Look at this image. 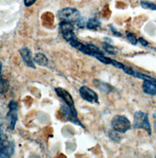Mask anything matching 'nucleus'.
I'll return each instance as SVG.
<instances>
[{"label": "nucleus", "mask_w": 156, "mask_h": 158, "mask_svg": "<svg viewBox=\"0 0 156 158\" xmlns=\"http://www.w3.org/2000/svg\"><path fill=\"white\" fill-rule=\"evenodd\" d=\"M70 45L81 53L95 58L99 56L104 54L103 52L96 46L90 44H83L79 41L78 39L70 42Z\"/></svg>", "instance_id": "nucleus-1"}, {"label": "nucleus", "mask_w": 156, "mask_h": 158, "mask_svg": "<svg viewBox=\"0 0 156 158\" xmlns=\"http://www.w3.org/2000/svg\"><path fill=\"white\" fill-rule=\"evenodd\" d=\"M60 22H66L71 23H78L81 21L80 12L76 9L66 7L60 10L57 14Z\"/></svg>", "instance_id": "nucleus-2"}, {"label": "nucleus", "mask_w": 156, "mask_h": 158, "mask_svg": "<svg viewBox=\"0 0 156 158\" xmlns=\"http://www.w3.org/2000/svg\"><path fill=\"white\" fill-rule=\"evenodd\" d=\"M133 127L135 129H143L146 131L149 135H151V128L148 114L137 111L133 115Z\"/></svg>", "instance_id": "nucleus-3"}, {"label": "nucleus", "mask_w": 156, "mask_h": 158, "mask_svg": "<svg viewBox=\"0 0 156 158\" xmlns=\"http://www.w3.org/2000/svg\"><path fill=\"white\" fill-rule=\"evenodd\" d=\"M9 111L6 114V120L7 123V129L11 131L15 130L18 120V103L12 100L8 104Z\"/></svg>", "instance_id": "nucleus-4"}, {"label": "nucleus", "mask_w": 156, "mask_h": 158, "mask_svg": "<svg viewBox=\"0 0 156 158\" xmlns=\"http://www.w3.org/2000/svg\"><path fill=\"white\" fill-rule=\"evenodd\" d=\"M111 125L113 130L121 134H125L131 127L129 120L125 115H115L112 120Z\"/></svg>", "instance_id": "nucleus-5"}, {"label": "nucleus", "mask_w": 156, "mask_h": 158, "mask_svg": "<svg viewBox=\"0 0 156 158\" xmlns=\"http://www.w3.org/2000/svg\"><path fill=\"white\" fill-rule=\"evenodd\" d=\"M54 91L57 97L61 98V100L65 102L66 105L70 109L73 114L75 115L78 116V111L76 109L75 102L72 95L67 90L60 87L54 88Z\"/></svg>", "instance_id": "nucleus-6"}, {"label": "nucleus", "mask_w": 156, "mask_h": 158, "mask_svg": "<svg viewBox=\"0 0 156 158\" xmlns=\"http://www.w3.org/2000/svg\"><path fill=\"white\" fill-rule=\"evenodd\" d=\"M59 29L62 36L67 42L70 43L72 40L77 39L75 32V27L73 23L66 22H60Z\"/></svg>", "instance_id": "nucleus-7"}, {"label": "nucleus", "mask_w": 156, "mask_h": 158, "mask_svg": "<svg viewBox=\"0 0 156 158\" xmlns=\"http://www.w3.org/2000/svg\"><path fill=\"white\" fill-rule=\"evenodd\" d=\"M79 92L80 96L85 101L90 103H98V95L90 87L83 85L80 87Z\"/></svg>", "instance_id": "nucleus-8"}, {"label": "nucleus", "mask_w": 156, "mask_h": 158, "mask_svg": "<svg viewBox=\"0 0 156 158\" xmlns=\"http://www.w3.org/2000/svg\"><path fill=\"white\" fill-rule=\"evenodd\" d=\"M60 112L63 115V117L65 118V119L67 121H69L72 122V123L79 126L84 129H85V127L84 125L82 123V122L79 120L78 118V116L75 115L70 109L67 106L62 105L60 107Z\"/></svg>", "instance_id": "nucleus-9"}, {"label": "nucleus", "mask_w": 156, "mask_h": 158, "mask_svg": "<svg viewBox=\"0 0 156 158\" xmlns=\"http://www.w3.org/2000/svg\"><path fill=\"white\" fill-rule=\"evenodd\" d=\"M15 153V144L12 142L7 143L0 142V158H10Z\"/></svg>", "instance_id": "nucleus-10"}, {"label": "nucleus", "mask_w": 156, "mask_h": 158, "mask_svg": "<svg viewBox=\"0 0 156 158\" xmlns=\"http://www.w3.org/2000/svg\"><path fill=\"white\" fill-rule=\"evenodd\" d=\"M19 53L27 67L33 69H36L34 60L32 59L31 51L29 49H28L27 47H22L19 50Z\"/></svg>", "instance_id": "nucleus-11"}, {"label": "nucleus", "mask_w": 156, "mask_h": 158, "mask_svg": "<svg viewBox=\"0 0 156 158\" xmlns=\"http://www.w3.org/2000/svg\"><path fill=\"white\" fill-rule=\"evenodd\" d=\"M142 89L144 93L151 96L156 95V84L154 82L145 80L142 84Z\"/></svg>", "instance_id": "nucleus-12"}, {"label": "nucleus", "mask_w": 156, "mask_h": 158, "mask_svg": "<svg viewBox=\"0 0 156 158\" xmlns=\"http://www.w3.org/2000/svg\"><path fill=\"white\" fill-rule=\"evenodd\" d=\"M93 83L95 85L100 89L101 91L105 92V93H108V92H111L113 90V87L110 85L109 84H107L105 82L101 81L99 79H95L93 81Z\"/></svg>", "instance_id": "nucleus-13"}, {"label": "nucleus", "mask_w": 156, "mask_h": 158, "mask_svg": "<svg viewBox=\"0 0 156 158\" xmlns=\"http://www.w3.org/2000/svg\"><path fill=\"white\" fill-rule=\"evenodd\" d=\"M33 60L35 64L41 67H47L49 64L48 59L43 53H39L35 54Z\"/></svg>", "instance_id": "nucleus-14"}, {"label": "nucleus", "mask_w": 156, "mask_h": 158, "mask_svg": "<svg viewBox=\"0 0 156 158\" xmlns=\"http://www.w3.org/2000/svg\"><path fill=\"white\" fill-rule=\"evenodd\" d=\"M10 88V84L7 79L0 77V96L6 94Z\"/></svg>", "instance_id": "nucleus-15"}, {"label": "nucleus", "mask_w": 156, "mask_h": 158, "mask_svg": "<svg viewBox=\"0 0 156 158\" xmlns=\"http://www.w3.org/2000/svg\"><path fill=\"white\" fill-rule=\"evenodd\" d=\"M101 22L96 18H92L90 19L87 22L86 27L88 29L94 30L99 28L101 27Z\"/></svg>", "instance_id": "nucleus-16"}, {"label": "nucleus", "mask_w": 156, "mask_h": 158, "mask_svg": "<svg viewBox=\"0 0 156 158\" xmlns=\"http://www.w3.org/2000/svg\"><path fill=\"white\" fill-rule=\"evenodd\" d=\"M140 5L144 9H150L152 10L156 11V4L153 2H151L150 1H140Z\"/></svg>", "instance_id": "nucleus-17"}, {"label": "nucleus", "mask_w": 156, "mask_h": 158, "mask_svg": "<svg viewBox=\"0 0 156 158\" xmlns=\"http://www.w3.org/2000/svg\"><path fill=\"white\" fill-rule=\"evenodd\" d=\"M133 77H134L135 78H139L140 79H143V80H149V81H153V82H156V79L154 78L153 77H150L148 75H145V74H143V73H138V72H135L133 73L132 75Z\"/></svg>", "instance_id": "nucleus-18"}, {"label": "nucleus", "mask_w": 156, "mask_h": 158, "mask_svg": "<svg viewBox=\"0 0 156 158\" xmlns=\"http://www.w3.org/2000/svg\"><path fill=\"white\" fill-rule=\"evenodd\" d=\"M103 47L106 53L113 56H115L116 54L115 48L109 42H104L103 44Z\"/></svg>", "instance_id": "nucleus-19"}, {"label": "nucleus", "mask_w": 156, "mask_h": 158, "mask_svg": "<svg viewBox=\"0 0 156 158\" xmlns=\"http://www.w3.org/2000/svg\"><path fill=\"white\" fill-rule=\"evenodd\" d=\"M127 37V39L128 40V41L130 42V44L133 45H136L138 42V39H137L135 35L133 33H128L126 35Z\"/></svg>", "instance_id": "nucleus-20"}, {"label": "nucleus", "mask_w": 156, "mask_h": 158, "mask_svg": "<svg viewBox=\"0 0 156 158\" xmlns=\"http://www.w3.org/2000/svg\"><path fill=\"white\" fill-rule=\"evenodd\" d=\"M7 140V137L4 133L2 127L0 125V142H5Z\"/></svg>", "instance_id": "nucleus-21"}, {"label": "nucleus", "mask_w": 156, "mask_h": 158, "mask_svg": "<svg viewBox=\"0 0 156 158\" xmlns=\"http://www.w3.org/2000/svg\"><path fill=\"white\" fill-rule=\"evenodd\" d=\"M110 31H112V32L113 34V35H115V36H117V37H122V34L118 32L114 27H113L112 25H110Z\"/></svg>", "instance_id": "nucleus-22"}, {"label": "nucleus", "mask_w": 156, "mask_h": 158, "mask_svg": "<svg viewBox=\"0 0 156 158\" xmlns=\"http://www.w3.org/2000/svg\"><path fill=\"white\" fill-rule=\"evenodd\" d=\"M36 1L37 0H24V4L26 7H29L34 5Z\"/></svg>", "instance_id": "nucleus-23"}, {"label": "nucleus", "mask_w": 156, "mask_h": 158, "mask_svg": "<svg viewBox=\"0 0 156 158\" xmlns=\"http://www.w3.org/2000/svg\"><path fill=\"white\" fill-rule=\"evenodd\" d=\"M138 42L143 46V47H147L148 45H149V43L148 41H146L145 39H144L142 37H140L138 39Z\"/></svg>", "instance_id": "nucleus-24"}, {"label": "nucleus", "mask_w": 156, "mask_h": 158, "mask_svg": "<svg viewBox=\"0 0 156 158\" xmlns=\"http://www.w3.org/2000/svg\"><path fill=\"white\" fill-rule=\"evenodd\" d=\"M2 70V63L0 62V75H1V74Z\"/></svg>", "instance_id": "nucleus-25"}, {"label": "nucleus", "mask_w": 156, "mask_h": 158, "mask_svg": "<svg viewBox=\"0 0 156 158\" xmlns=\"http://www.w3.org/2000/svg\"><path fill=\"white\" fill-rule=\"evenodd\" d=\"M154 131L156 133V121L154 122Z\"/></svg>", "instance_id": "nucleus-26"}]
</instances>
